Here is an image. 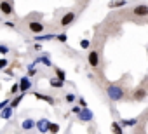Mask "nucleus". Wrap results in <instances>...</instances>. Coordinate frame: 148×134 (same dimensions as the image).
<instances>
[{
  "instance_id": "obj_23",
  "label": "nucleus",
  "mask_w": 148,
  "mask_h": 134,
  "mask_svg": "<svg viewBox=\"0 0 148 134\" xmlns=\"http://www.w3.org/2000/svg\"><path fill=\"white\" fill-rule=\"evenodd\" d=\"M35 75H37V66L33 63H30L28 64V77H35Z\"/></svg>"
},
{
  "instance_id": "obj_36",
  "label": "nucleus",
  "mask_w": 148,
  "mask_h": 134,
  "mask_svg": "<svg viewBox=\"0 0 148 134\" xmlns=\"http://www.w3.org/2000/svg\"><path fill=\"white\" fill-rule=\"evenodd\" d=\"M146 89H148V87H146Z\"/></svg>"
},
{
  "instance_id": "obj_32",
  "label": "nucleus",
  "mask_w": 148,
  "mask_h": 134,
  "mask_svg": "<svg viewBox=\"0 0 148 134\" xmlns=\"http://www.w3.org/2000/svg\"><path fill=\"white\" fill-rule=\"evenodd\" d=\"M79 106H82V108H87V103H86V99H84V98H79Z\"/></svg>"
},
{
  "instance_id": "obj_1",
  "label": "nucleus",
  "mask_w": 148,
  "mask_h": 134,
  "mask_svg": "<svg viewBox=\"0 0 148 134\" xmlns=\"http://www.w3.org/2000/svg\"><path fill=\"white\" fill-rule=\"evenodd\" d=\"M105 92H106L108 99L113 101V103H119V101L125 99V89L122 85H119V84H108L106 89H105Z\"/></svg>"
},
{
  "instance_id": "obj_29",
  "label": "nucleus",
  "mask_w": 148,
  "mask_h": 134,
  "mask_svg": "<svg viewBox=\"0 0 148 134\" xmlns=\"http://www.w3.org/2000/svg\"><path fill=\"white\" fill-rule=\"evenodd\" d=\"M9 105H11V99H4V101H2V103H0V111H2V110H4V108H7V106H9Z\"/></svg>"
},
{
  "instance_id": "obj_33",
  "label": "nucleus",
  "mask_w": 148,
  "mask_h": 134,
  "mask_svg": "<svg viewBox=\"0 0 148 134\" xmlns=\"http://www.w3.org/2000/svg\"><path fill=\"white\" fill-rule=\"evenodd\" d=\"M4 25H5V26H11V28H14V26H16L12 21H4Z\"/></svg>"
},
{
  "instance_id": "obj_24",
  "label": "nucleus",
  "mask_w": 148,
  "mask_h": 134,
  "mask_svg": "<svg viewBox=\"0 0 148 134\" xmlns=\"http://www.w3.org/2000/svg\"><path fill=\"white\" fill-rule=\"evenodd\" d=\"M56 40H58V42H61V44H64V42L68 40V35H66L64 31H63V33H58V35H56Z\"/></svg>"
},
{
  "instance_id": "obj_25",
  "label": "nucleus",
  "mask_w": 148,
  "mask_h": 134,
  "mask_svg": "<svg viewBox=\"0 0 148 134\" xmlns=\"http://www.w3.org/2000/svg\"><path fill=\"white\" fill-rule=\"evenodd\" d=\"M9 64V59L7 57H0V70H5Z\"/></svg>"
},
{
  "instance_id": "obj_26",
  "label": "nucleus",
  "mask_w": 148,
  "mask_h": 134,
  "mask_svg": "<svg viewBox=\"0 0 148 134\" xmlns=\"http://www.w3.org/2000/svg\"><path fill=\"white\" fill-rule=\"evenodd\" d=\"M9 51H11V49H9L7 45L0 44V54H2V56H7V54H9Z\"/></svg>"
},
{
  "instance_id": "obj_21",
  "label": "nucleus",
  "mask_w": 148,
  "mask_h": 134,
  "mask_svg": "<svg viewBox=\"0 0 148 134\" xmlns=\"http://www.w3.org/2000/svg\"><path fill=\"white\" fill-rule=\"evenodd\" d=\"M54 72H56V79H59V80H66V72L64 70H61V68H54Z\"/></svg>"
},
{
  "instance_id": "obj_35",
  "label": "nucleus",
  "mask_w": 148,
  "mask_h": 134,
  "mask_svg": "<svg viewBox=\"0 0 148 134\" xmlns=\"http://www.w3.org/2000/svg\"><path fill=\"white\" fill-rule=\"evenodd\" d=\"M132 134H143V131H141V129H138V131H134Z\"/></svg>"
},
{
  "instance_id": "obj_4",
  "label": "nucleus",
  "mask_w": 148,
  "mask_h": 134,
  "mask_svg": "<svg viewBox=\"0 0 148 134\" xmlns=\"http://www.w3.org/2000/svg\"><path fill=\"white\" fill-rule=\"evenodd\" d=\"M87 63H89L91 68H98V66H99V54H98V51H94V49L89 51V54H87Z\"/></svg>"
},
{
  "instance_id": "obj_19",
  "label": "nucleus",
  "mask_w": 148,
  "mask_h": 134,
  "mask_svg": "<svg viewBox=\"0 0 148 134\" xmlns=\"http://www.w3.org/2000/svg\"><path fill=\"white\" fill-rule=\"evenodd\" d=\"M23 98H25V94H23V92H21V94H18V96H16V98H14V99L11 101V105H9V106H11V108H18V106L21 105Z\"/></svg>"
},
{
  "instance_id": "obj_5",
  "label": "nucleus",
  "mask_w": 148,
  "mask_h": 134,
  "mask_svg": "<svg viewBox=\"0 0 148 134\" xmlns=\"http://www.w3.org/2000/svg\"><path fill=\"white\" fill-rule=\"evenodd\" d=\"M0 12L4 16H12L14 14V7L9 0H0Z\"/></svg>"
},
{
  "instance_id": "obj_27",
  "label": "nucleus",
  "mask_w": 148,
  "mask_h": 134,
  "mask_svg": "<svg viewBox=\"0 0 148 134\" xmlns=\"http://www.w3.org/2000/svg\"><path fill=\"white\" fill-rule=\"evenodd\" d=\"M80 47H82V49H89V47H91V42H89L87 38H84V40H80Z\"/></svg>"
},
{
  "instance_id": "obj_18",
  "label": "nucleus",
  "mask_w": 148,
  "mask_h": 134,
  "mask_svg": "<svg viewBox=\"0 0 148 134\" xmlns=\"http://www.w3.org/2000/svg\"><path fill=\"white\" fill-rule=\"evenodd\" d=\"M110 127H112V132H113V134H124V127L120 125V122L115 120V122H112Z\"/></svg>"
},
{
  "instance_id": "obj_31",
  "label": "nucleus",
  "mask_w": 148,
  "mask_h": 134,
  "mask_svg": "<svg viewBox=\"0 0 148 134\" xmlns=\"http://www.w3.org/2000/svg\"><path fill=\"white\" fill-rule=\"evenodd\" d=\"M82 111V106H71V113H75V115H79Z\"/></svg>"
},
{
  "instance_id": "obj_3",
  "label": "nucleus",
  "mask_w": 148,
  "mask_h": 134,
  "mask_svg": "<svg viewBox=\"0 0 148 134\" xmlns=\"http://www.w3.org/2000/svg\"><path fill=\"white\" fill-rule=\"evenodd\" d=\"M132 16L136 18H146L148 16V4H138L132 7Z\"/></svg>"
},
{
  "instance_id": "obj_17",
  "label": "nucleus",
  "mask_w": 148,
  "mask_h": 134,
  "mask_svg": "<svg viewBox=\"0 0 148 134\" xmlns=\"http://www.w3.org/2000/svg\"><path fill=\"white\" fill-rule=\"evenodd\" d=\"M125 4H127V0H110L108 7L110 9H117V7H124Z\"/></svg>"
},
{
  "instance_id": "obj_11",
  "label": "nucleus",
  "mask_w": 148,
  "mask_h": 134,
  "mask_svg": "<svg viewBox=\"0 0 148 134\" xmlns=\"http://www.w3.org/2000/svg\"><path fill=\"white\" fill-rule=\"evenodd\" d=\"M44 64V66H52V61H51V57L47 56V54H42V56H38V57H35L33 59V64L37 66V64Z\"/></svg>"
},
{
  "instance_id": "obj_34",
  "label": "nucleus",
  "mask_w": 148,
  "mask_h": 134,
  "mask_svg": "<svg viewBox=\"0 0 148 134\" xmlns=\"http://www.w3.org/2000/svg\"><path fill=\"white\" fill-rule=\"evenodd\" d=\"M33 49H35V51H40V49H42V45H40V44H35V47H33Z\"/></svg>"
},
{
  "instance_id": "obj_15",
  "label": "nucleus",
  "mask_w": 148,
  "mask_h": 134,
  "mask_svg": "<svg viewBox=\"0 0 148 134\" xmlns=\"http://www.w3.org/2000/svg\"><path fill=\"white\" fill-rule=\"evenodd\" d=\"M56 38V33H45V35H35V42H49V40H54Z\"/></svg>"
},
{
  "instance_id": "obj_16",
  "label": "nucleus",
  "mask_w": 148,
  "mask_h": 134,
  "mask_svg": "<svg viewBox=\"0 0 148 134\" xmlns=\"http://www.w3.org/2000/svg\"><path fill=\"white\" fill-rule=\"evenodd\" d=\"M12 113H14V108L7 106V108H4L2 111H0V118H4V120H7V118H11V117H12Z\"/></svg>"
},
{
  "instance_id": "obj_28",
  "label": "nucleus",
  "mask_w": 148,
  "mask_h": 134,
  "mask_svg": "<svg viewBox=\"0 0 148 134\" xmlns=\"http://www.w3.org/2000/svg\"><path fill=\"white\" fill-rule=\"evenodd\" d=\"M64 99H66V103H75V94H66Z\"/></svg>"
},
{
  "instance_id": "obj_12",
  "label": "nucleus",
  "mask_w": 148,
  "mask_h": 134,
  "mask_svg": "<svg viewBox=\"0 0 148 134\" xmlns=\"http://www.w3.org/2000/svg\"><path fill=\"white\" fill-rule=\"evenodd\" d=\"M33 96L37 98V99H40V101H45V103H49V105H56V99L52 98V96H47V94H40V92H33Z\"/></svg>"
},
{
  "instance_id": "obj_2",
  "label": "nucleus",
  "mask_w": 148,
  "mask_h": 134,
  "mask_svg": "<svg viewBox=\"0 0 148 134\" xmlns=\"http://www.w3.org/2000/svg\"><path fill=\"white\" fill-rule=\"evenodd\" d=\"M77 19V12L75 11H68L66 14H63V18L59 19V26L61 28H66L70 25H73V21Z\"/></svg>"
},
{
  "instance_id": "obj_9",
  "label": "nucleus",
  "mask_w": 148,
  "mask_h": 134,
  "mask_svg": "<svg viewBox=\"0 0 148 134\" xmlns=\"http://www.w3.org/2000/svg\"><path fill=\"white\" fill-rule=\"evenodd\" d=\"M49 125H51L49 118H38V120H37V131H38L40 134H47V132H49Z\"/></svg>"
},
{
  "instance_id": "obj_10",
  "label": "nucleus",
  "mask_w": 148,
  "mask_h": 134,
  "mask_svg": "<svg viewBox=\"0 0 148 134\" xmlns=\"http://www.w3.org/2000/svg\"><path fill=\"white\" fill-rule=\"evenodd\" d=\"M18 84H19V91H21L23 94H25L26 91H30V89H32V80H30V77H28V75H26V77H21V80H19Z\"/></svg>"
},
{
  "instance_id": "obj_20",
  "label": "nucleus",
  "mask_w": 148,
  "mask_h": 134,
  "mask_svg": "<svg viewBox=\"0 0 148 134\" xmlns=\"http://www.w3.org/2000/svg\"><path fill=\"white\" fill-rule=\"evenodd\" d=\"M49 85H52V87H56V89H61V87L64 85V82L54 77V79H51V80H49Z\"/></svg>"
},
{
  "instance_id": "obj_8",
  "label": "nucleus",
  "mask_w": 148,
  "mask_h": 134,
  "mask_svg": "<svg viewBox=\"0 0 148 134\" xmlns=\"http://www.w3.org/2000/svg\"><path fill=\"white\" fill-rule=\"evenodd\" d=\"M77 118H79L80 122H91V120L94 118V113H92V110H89V108H82V111L77 115Z\"/></svg>"
},
{
  "instance_id": "obj_7",
  "label": "nucleus",
  "mask_w": 148,
  "mask_h": 134,
  "mask_svg": "<svg viewBox=\"0 0 148 134\" xmlns=\"http://www.w3.org/2000/svg\"><path fill=\"white\" fill-rule=\"evenodd\" d=\"M146 96H148V89H145V87H138V89L132 91V99L134 101H143V99H146Z\"/></svg>"
},
{
  "instance_id": "obj_6",
  "label": "nucleus",
  "mask_w": 148,
  "mask_h": 134,
  "mask_svg": "<svg viewBox=\"0 0 148 134\" xmlns=\"http://www.w3.org/2000/svg\"><path fill=\"white\" fill-rule=\"evenodd\" d=\"M28 30H30L33 35H38V33H42V31L45 30V26H44V23H40V21H28Z\"/></svg>"
},
{
  "instance_id": "obj_13",
  "label": "nucleus",
  "mask_w": 148,
  "mask_h": 134,
  "mask_svg": "<svg viewBox=\"0 0 148 134\" xmlns=\"http://www.w3.org/2000/svg\"><path fill=\"white\" fill-rule=\"evenodd\" d=\"M119 122L122 127H136L139 124V118H120Z\"/></svg>"
},
{
  "instance_id": "obj_22",
  "label": "nucleus",
  "mask_w": 148,
  "mask_h": 134,
  "mask_svg": "<svg viewBox=\"0 0 148 134\" xmlns=\"http://www.w3.org/2000/svg\"><path fill=\"white\" fill-rule=\"evenodd\" d=\"M58 132H59V124L51 122V125H49V134H58Z\"/></svg>"
},
{
  "instance_id": "obj_14",
  "label": "nucleus",
  "mask_w": 148,
  "mask_h": 134,
  "mask_svg": "<svg viewBox=\"0 0 148 134\" xmlns=\"http://www.w3.org/2000/svg\"><path fill=\"white\" fill-rule=\"evenodd\" d=\"M37 127V122L33 120V118H25L23 122H21V129L23 131H32V129H35Z\"/></svg>"
},
{
  "instance_id": "obj_30",
  "label": "nucleus",
  "mask_w": 148,
  "mask_h": 134,
  "mask_svg": "<svg viewBox=\"0 0 148 134\" xmlns=\"http://www.w3.org/2000/svg\"><path fill=\"white\" fill-rule=\"evenodd\" d=\"M18 92H19V84H14V85L11 87V94H16V96H18Z\"/></svg>"
}]
</instances>
